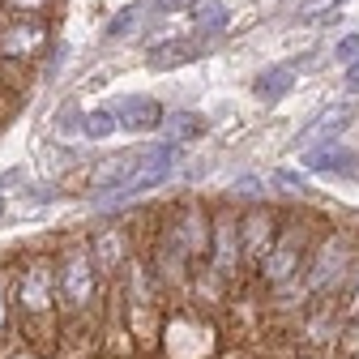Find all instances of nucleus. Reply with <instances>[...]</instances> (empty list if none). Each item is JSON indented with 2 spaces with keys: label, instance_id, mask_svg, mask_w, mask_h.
Masks as SVG:
<instances>
[{
  "label": "nucleus",
  "instance_id": "nucleus-1",
  "mask_svg": "<svg viewBox=\"0 0 359 359\" xmlns=\"http://www.w3.org/2000/svg\"><path fill=\"white\" fill-rule=\"evenodd\" d=\"M13 304L26 312L30 321L39 317H52V308H60V278H56V265L48 257H34L18 269V283H13Z\"/></svg>",
  "mask_w": 359,
  "mask_h": 359
},
{
  "label": "nucleus",
  "instance_id": "nucleus-2",
  "mask_svg": "<svg viewBox=\"0 0 359 359\" xmlns=\"http://www.w3.org/2000/svg\"><path fill=\"white\" fill-rule=\"evenodd\" d=\"M56 278H60V312H86L99 295V265L90 257V244H77L60 257L56 265Z\"/></svg>",
  "mask_w": 359,
  "mask_h": 359
},
{
  "label": "nucleus",
  "instance_id": "nucleus-3",
  "mask_svg": "<svg viewBox=\"0 0 359 359\" xmlns=\"http://www.w3.org/2000/svg\"><path fill=\"white\" fill-rule=\"evenodd\" d=\"M346 274H355V252H351V244H346V236L342 231H330L321 244H317V252L308 257V269H304V291L308 295H321V291H334Z\"/></svg>",
  "mask_w": 359,
  "mask_h": 359
},
{
  "label": "nucleus",
  "instance_id": "nucleus-4",
  "mask_svg": "<svg viewBox=\"0 0 359 359\" xmlns=\"http://www.w3.org/2000/svg\"><path fill=\"white\" fill-rule=\"evenodd\" d=\"M304 269H308V231L304 227H283L269 257L261 261V278L269 287L287 291L291 283H304Z\"/></svg>",
  "mask_w": 359,
  "mask_h": 359
},
{
  "label": "nucleus",
  "instance_id": "nucleus-5",
  "mask_svg": "<svg viewBox=\"0 0 359 359\" xmlns=\"http://www.w3.org/2000/svg\"><path fill=\"white\" fill-rule=\"evenodd\" d=\"M214 248H210V265L218 278H231V269L244 261V231H240V214L222 205L214 214Z\"/></svg>",
  "mask_w": 359,
  "mask_h": 359
},
{
  "label": "nucleus",
  "instance_id": "nucleus-6",
  "mask_svg": "<svg viewBox=\"0 0 359 359\" xmlns=\"http://www.w3.org/2000/svg\"><path fill=\"white\" fill-rule=\"evenodd\" d=\"M111 107H116L120 133H137V137H146V133H158L163 120H167V107H163L154 95H124V99H116Z\"/></svg>",
  "mask_w": 359,
  "mask_h": 359
},
{
  "label": "nucleus",
  "instance_id": "nucleus-7",
  "mask_svg": "<svg viewBox=\"0 0 359 359\" xmlns=\"http://www.w3.org/2000/svg\"><path fill=\"white\" fill-rule=\"evenodd\" d=\"M210 48V34H171L163 43L146 52V69L163 73V69H180V65H193L201 52Z\"/></svg>",
  "mask_w": 359,
  "mask_h": 359
},
{
  "label": "nucleus",
  "instance_id": "nucleus-8",
  "mask_svg": "<svg viewBox=\"0 0 359 359\" xmlns=\"http://www.w3.org/2000/svg\"><path fill=\"white\" fill-rule=\"evenodd\" d=\"M43 43H48V26L18 18L9 26H0V60H30Z\"/></svg>",
  "mask_w": 359,
  "mask_h": 359
},
{
  "label": "nucleus",
  "instance_id": "nucleus-9",
  "mask_svg": "<svg viewBox=\"0 0 359 359\" xmlns=\"http://www.w3.org/2000/svg\"><path fill=\"white\" fill-rule=\"evenodd\" d=\"M240 231H244V257L248 261H265L269 257V248H274V214H269L265 205H252L244 218H240Z\"/></svg>",
  "mask_w": 359,
  "mask_h": 359
},
{
  "label": "nucleus",
  "instance_id": "nucleus-10",
  "mask_svg": "<svg viewBox=\"0 0 359 359\" xmlns=\"http://www.w3.org/2000/svg\"><path fill=\"white\" fill-rule=\"evenodd\" d=\"M304 167L317 171V175H342V180H355L359 175V154L346 150V146H312L304 154Z\"/></svg>",
  "mask_w": 359,
  "mask_h": 359
},
{
  "label": "nucleus",
  "instance_id": "nucleus-11",
  "mask_svg": "<svg viewBox=\"0 0 359 359\" xmlns=\"http://www.w3.org/2000/svg\"><path fill=\"white\" fill-rule=\"evenodd\" d=\"M90 257H95L99 274H116V269H128V236L124 231H103L90 240Z\"/></svg>",
  "mask_w": 359,
  "mask_h": 359
},
{
  "label": "nucleus",
  "instance_id": "nucleus-12",
  "mask_svg": "<svg viewBox=\"0 0 359 359\" xmlns=\"http://www.w3.org/2000/svg\"><path fill=\"white\" fill-rule=\"evenodd\" d=\"M205 128H210V124H205V116H201V111H167V120H163V128H158V142L184 150L189 142H197V137H201Z\"/></svg>",
  "mask_w": 359,
  "mask_h": 359
},
{
  "label": "nucleus",
  "instance_id": "nucleus-13",
  "mask_svg": "<svg viewBox=\"0 0 359 359\" xmlns=\"http://www.w3.org/2000/svg\"><path fill=\"white\" fill-rule=\"evenodd\" d=\"M355 120V107H330L321 120H312L304 128V137L299 142H317V146H338V133Z\"/></svg>",
  "mask_w": 359,
  "mask_h": 359
},
{
  "label": "nucleus",
  "instance_id": "nucleus-14",
  "mask_svg": "<svg viewBox=\"0 0 359 359\" xmlns=\"http://www.w3.org/2000/svg\"><path fill=\"white\" fill-rule=\"evenodd\" d=\"M295 73H299V69H295L291 60H287V65H269V69L257 77V86H252V90H257V99H265V103L287 99V95H291V86H295Z\"/></svg>",
  "mask_w": 359,
  "mask_h": 359
},
{
  "label": "nucleus",
  "instance_id": "nucleus-15",
  "mask_svg": "<svg viewBox=\"0 0 359 359\" xmlns=\"http://www.w3.org/2000/svg\"><path fill=\"white\" fill-rule=\"evenodd\" d=\"M146 13H150V0H133V5H124L120 13H111V18H107V26H103V39H107V43H120V39H128L133 30H137V26L146 22Z\"/></svg>",
  "mask_w": 359,
  "mask_h": 359
},
{
  "label": "nucleus",
  "instance_id": "nucleus-16",
  "mask_svg": "<svg viewBox=\"0 0 359 359\" xmlns=\"http://www.w3.org/2000/svg\"><path fill=\"white\" fill-rule=\"evenodd\" d=\"M52 133L60 142H73V137H86V107L77 99H65L52 116Z\"/></svg>",
  "mask_w": 359,
  "mask_h": 359
},
{
  "label": "nucleus",
  "instance_id": "nucleus-17",
  "mask_svg": "<svg viewBox=\"0 0 359 359\" xmlns=\"http://www.w3.org/2000/svg\"><path fill=\"white\" fill-rule=\"evenodd\" d=\"M189 13H193L197 30H201V34H210V39L227 30V5H222V0H197Z\"/></svg>",
  "mask_w": 359,
  "mask_h": 359
},
{
  "label": "nucleus",
  "instance_id": "nucleus-18",
  "mask_svg": "<svg viewBox=\"0 0 359 359\" xmlns=\"http://www.w3.org/2000/svg\"><path fill=\"white\" fill-rule=\"evenodd\" d=\"M111 133H120V120H116V107L111 103L86 111V142H107Z\"/></svg>",
  "mask_w": 359,
  "mask_h": 359
},
{
  "label": "nucleus",
  "instance_id": "nucleus-19",
  "mask_svg": "<svg viewBox=\"0 0 359 359\" xmlns=\"http://www.w3.org/2000/svg\"><path fill=\"white\" fill-rule=\"evenodd\" d=\"M56 5V0H0V9H5V13H18V18H43V13H48Z\"/></svg>",
  "mask_w": 359,
  "mask_h": 359
},
{
  "label": "nucleus",
  "instance_id": "nucleus-20",
  "mask_svg": "<svg viewBox=\"0 0 359 359\" xmlns=\"http://www.w3.org/2000/svg\"><path fill=\"white\" fill-rule=\"evenodd\" d=\"M231 197H236V201H252V205H261V201H265V189H261V180H257V175H240L236 184H231Z\"/></svg>",
  "mask_w": 359,
  "mask_h": 359
},
{
  "label": "nucleus",
  "instance_id": "nucleus-21",
  "mask_svg": "<svg viewBox=\"0 0 359 359\" xmlns=\"http://www.w3.org/2000/svg\"><path fill=\"white\" fill-rule=\"evenodd\" d=\"M52 197H56V189H52V184H30V180H26L22 193H18V201H26V205H48Z\"/></svg>",
  "mask_w": 359,
  "mask_h": 359
},
{
  "label": "nucleus",
  "instance_id": "nucleus-22",
  "mask_svg": "<svg viewBox=\"0 0 359 359\" xmlns=\"http://www.w3.org/2000/svg\"><path fill=\"white\" fill-rule=\"evenodd\" d=\"M334 60H338V65H355V60H359V30L346 34L338 48H334Z\"/></svg>",
  "mask_w": 359,
  "mask_h": 359
},
{
  "label": "nucleus",
  "instance_id": "nucleus-23",
  "mask_svg": "<svg viewBox=\"0 0 359 359\" xmlns=\"http://www.w3.org/2000/svg\"><path fill=\"white\" fill-rule=\"evenodd\" d=\"M13 283H18V274H0V330H5V321H9V304H13Z\"/></svg>",
  "mask_w": 359,
  "mask_h": 359
},
{
  "label": "nucleus",
  "instance_id": "nucleus-24",
  "mask_svg": "<svg viewBox=\"0 0 359 359\" xmlns=\"http://www.w3.org/2000/svg\"><path fill=\"white\" fill-rule=\"evenodd\" d=\"M197 5V0H150V13H180V9H193Z\"/></svg>",
  "mask_w": 359,
  "mask_h": 359
},
{
  "label": "nucleus",
  "instance_id": "nucleus-25",
  "mask_svg": "<svg viewBox=\"0 0 359 359\" xmlns=\"http://www.w3.org/2000/svg\"><path fill=\"white\" fill-rule=\"evenodd\" d=\"M342 351H346V355H359V321L342 334Z\"/></svg>",
  "mask_w": 359,
  "mask_h": 359
},
{
  "label": "nucleus",
  "instance_id": "nucleus-26",
  "mask_svg": "<svg viewBox=\"0 0 359 359\" xmlns=\"http://www.w3.org/2000/svg\"><path fill=\"white\" fill-rule=\"evenodd\" d=\"M346 317H355V321H359V269H355V291L346 295Z\"/></svg>",
  "mask_w": 359,
  "mask_h": 359
},
{
  "label": "nucleus",
  "instance_id": "nucleus-27",
  "mask_svg": "<svg viewBox=\"0 0 359 359\" xmlns=\"http://www.w3.org/2000/svg\"><path fill=\"white\" fill-rule=\"evenodd\" d=\"M346 86H351V90H359V60H355V65H346Z\"/></svg>",
  "mask_w": 359,
  "mask_h": 359
},
{
  "label": "nucleus",
  "instance_id": "nucleus-28",
  "mask_svg": "<svg viewBox=\"0 0 359 359\" xmlns=\"http://www.w3.org/2000/svg\"><path fill=\"white\" fill-rule=\"evenodd\" d=\"M321 5H338V0H304V9H308V13H317Z\"/></svg>",
  "mask_w": 359,
  "mask_h": 359
},
{
  "label": "nucleus",
  "instance_id": "nucleus-29",
  "mask_svg": "<svg viewBox=\"0 0 359 359\" xmlns=\"http://www.w3.org/2000/svg\"><path fill=\"white\" fill-rule=\"evenodd\" d=\"M5 205H9V197H5V189H0V218H5Z\"/></svg>",
  "mask_w": 359,
  "mask_h": 359
},
{
  "label": "nucleus",
  "instance_id": "nucleus-30",
  "mask_svg": "<svg viewBox=\"0 0 359 359\" xmlns=\"http://www.w3.org/2000/svg\"><path fill=\"white\" fill-rule=\"evenodd\" d=\"M13 359H39V355H30V351H22V355H13Z\"/></svg>",
  "mask_w": 359,
  "mask_h": 359
}]
</instances>
